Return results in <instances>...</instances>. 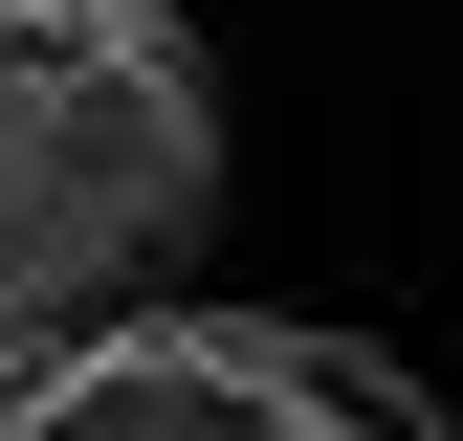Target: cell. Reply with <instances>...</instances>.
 <instances>
[{
  "label": "cell",
  "mask_w": 463,
  "mask_h": 441,
  "mask_svg": "<svg viewBox=\"0 0 463 441\" xmlns=\"http://www.w3.org/2000/svg\"><path fill=\"white\" fill-rule=\"evenodd\" d=\"M221 220V67L177 0H0V375L177 309Z\"/></svg>",
  "instance_id": "1"
},
{
  "label": "cell",
  "mask_w": 463,
  "mask_h": 441,
  "mask_svg": "<svg viewBox=\"0 0 463 441\" xmlns=\"http://www.w3.org/2000/svg\"><path fill=\"white\" fill-rule=\"evenodd\" d=\"M0 441H463L397 353L354 331H287V309H133L89 353L0 375Z\"/></svg>",
  "instance_id": "2"
}]
</instances>
